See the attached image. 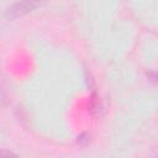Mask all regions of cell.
Listing matches in <instances>:
<instances>
[{"instance_id":"6da1fadb","label":"cell","mask_w":158,"mask_h":158,"mask_svg":"<svg viewBox=\"0 0 158 158\" xmlns=\"http://www.w3.org/2000/svg\"><path fill=\"white\" fill-rule=\"evenodd\" d=\"M40 5L38 0H21L16 4H14L7 10V16L11 19H16L19 16H22L32 10H35Z\"/></svg>"}]
</instances>
